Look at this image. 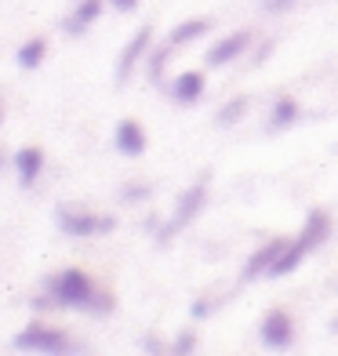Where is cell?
<instances>
[{"label": "cell", "instance_id": "6da1fadb", "mask_svg": "<svg viewBox=\"0 0 338 356\" xmlns=\"http://www.w3.org/2000/svg\"><path fill=\"white\" fill-rule=\"evenodd\" d=\"M47 295L55 298V305H66V309H91V313L113 309V298L95 291L84 269H62L55 280H47Z\"/></svg>", "mask_w": 338, "mask_h": 356}, {"label": "cell", "instance_id": "7a4b0ae2", "mask_svg": "<svg viewBox=\"0 0 338 356\" xmlns=\"http://www.w3.org/2000/svg\"><path fill=\"white\" fill-rule=\"evenodd\" d=\"M328 236H331V218H328V211H320V207H316V211H309V218H305V229L295 240H287V248L277 258V266L269 269V277H287V273H291L313 248L328 244Z\"/></svg>", "mask_w": 338, "mask_h": 356}, {"label": "cell", "instance_id": "3957f363", "mask_svg": "<svg viewBox=\"0 0 338 356\" xmlns=\"http://www.w3.org/2000/svg\"><path fill=\"white\" fill-rule=\"evenodd\" d=\"M204 204H207V178H200V182H193L182 197H179V207H175V218L164 225V229L156 233V240L160 244H168V240L182 229V225H189L193 218H197L200 211H204Z\"/></svg>", "mask_w": 338, "mask_h": 356}, {"label": "cell", "instance_id": "277c9868", "mask_svg": "<svg viewBox=\"0 0 338 356\" xmlns=\"http://www.w3.org/2000/svg\"><path fill=\"white\" fill-rule=\"evenodd\" d=\"M58 229L66 236H95V233H113L117 229V218L77 211V207H58Z\"/></svg>", "mask_w": 338, "mask_h": 356}, {"label": "cell", "instance_id": "5b68a950", "mask_svg": "<svg viewBox=\"0 0 338 356\" xmlns=\"http://www.w3.org/2000/svg\"><path fill=\"white\" fill-rule=\"evenodd\" d=\"M19 349H37V353H66V349H77L73 338L58 327H47V323H29V327L15 338Z\"/></svg>", "mask_w": 338, "mask_h": 356}, {"label": "cell", "instance_id": "8992f818", "mask_svg": "<svg viewBox=\"0 0 338 356\" xmlns=\"http://www.w3.org/2000/svg\"><path fill=\"white\" fill-rule=\"evenodd\" d=\"M262 342L269 349H287L295 342V320L284 309H269L266 320H262Z\"/></svg>", "mask_w": 338, "mask_h": 356}, {"label": "cell", "instance_id": "52a82bcc", "mask_svg": "<svg viewBox=\"0 0 338 356\" xmlns=\"http://www.w3.org/2000/svg\"><path fill=\"white\" fill-rule=\"evenodd\" d=\"M248 44H251V33H248V29H240V33H230L225 40H218L211 51H207V66H211V70L230 66L233 58H240V55L248 51Z\"/></svg>", "mask_w": 338, "mask_h": 356}, {"label": "cell", "instance_id": "ba28073f", "mask_svg": "<svg viewBox=\"0 0 338 356\" xmlns=\"http://www.w3.org/2000/svg\"><path fill=\"white\" fill-rule=\"evenodd\" d=\"M284 248H287V240H273V244H262L259 251H255L251 258H248V266H244V284H251V280H259L262 273H269L273 266H277V258L284 254Z\"/></svg>", "mask_w": 338, "mask_h": 356}, {"label": "cell", "instance_id": "9c48e42d", "mask_svg": "<svg viewBox=\"0 0 338 356\" xmlns=\"http://www.w3.org/2000/svg\"><path fill=\"white\" fill-rule=\"evenodd\" d=\"M150 37H153V29H150V26H142L138 33H135L131 40H127V47H124V51H120V62H117V80H120V84H124L127 76H131L135 62H138L142 55H146V47H150Z\"/></svg>", "mask_w": 338, "mask_h": 356}, {"label": "cell", "instance_id": "30bf717a", "mask_svg": "<svg viewBox=\"0 0 338 356\" xmlns=\"http://www.w3.org/2000/svg\"><path fill=\"white\" fill-rule=\"evenodd\" d=\"M117 149L124 156H142L146 153V131H142V124L138 120H120L117 124Z\"/></svg>", "mask_w": 338, "mask_h": 356}, {"label": "cell", "instance_id": "8fae6325", "mask_svg": "<svg viewBox=\"0 0 338 356\" xmlns=\"http://www.w3.org/2000/svg\"><path fill=\"white\" fill-rule=\"evenodd\" d=\"M15 168H19V182L22 186H33L40 171H44V149L40 145H26V149L15 153Z\"/></svg>", "mask_w": 338, "mask_h": 356}, {"label": "cell", "instance_id": "7c38bea8", "mask_svg": "<svg viewBox=\"0 0 338 356\" xmlns=\"http://www.w3.org/2000/svg\"><path fill=\"white\" fill-rule=\"evenodd\" d=\"M200 95H204V73H182V76L171 84V99H175V102L193 106Z\"/></svg>", "mask_w": 338, "mask_h": 356}, {"label": "cell", "instance_id": "4fadbf2b", "mask_svg": "<svg viewBox=\"0 0 338 356\" xmlns=\"http://www.w3.org/2000/svg\"><path fill=\"white\" fill-rule=\"evenodd\" d=\"M99 15H102V0H80V8L66 19V33H70V37L84 33V29L99 19Z\"/></svg>", "mask_w": 338, "mask_h": 356}, {"label": "cell", "instance_id": "5bb4252c", "mask_svg": "<svg viewBox=\"0 0 338 356\" xmlns=\"http://www.w3.org/2000/svg\"><path fill=\"white\" fill-rule=\"evenodd\" d=\"M207 29H211V19H186L182 26H175V29H171L168 44H171V47H179V44H189V40L204 37Z\"/></svg>", "mask_w": 338, "mask_h": 356}, {"label": "cell", "instance_id": "9a60e30c", "mask_svg": "<svg viewBox=\"0 0 338 356\" xmlns=\"http://www.w3.org/2000/svg\"><path fill=\"white\" fill-rule=\"evenodd\" d=\"M295 120H298V102H295V99H277V106H273V117H269L273 131H284V127H291Z\"/></svg>", "mask_w": 338, "mask_h": 356}, {"label": "cell", "instance_id": "2e32d148", "mask_svg": "<svg viewBox=\"0 0 338 356\" xmlns=\"http://www.w3.org/2000/svg\"><path fill=\"white\" fill-rule=\"evenodd\" d=\"M44 55H47V40L44 37H33V40H26L19 47V66L22 70H37L40 62H44Z\"/></svg>", "mask_w": 338, "mask_h": 356}, {"label": "cell", "instance_id": "e0dca14e", "mask_svg": "<svg viewBox=\"0 0 338 356\" xmlns=\"http://www.w3.org/2000/svg\"><path fill=\"white\" fill-rule=\"evenodd\" d=\"M248 113V99H230L222 109H218V124L222 127H230V124H236L240 117Z\"/></svg>", "mask_w": 338, "mask_h": 356}, {"label": "cell", "instance_id": "ac0fdd59", "mask_svg": "<svg viewBox=\"0 0 338 356\" xmlns=\"http://www.w3.org/2000/svg\"><path fill=\"white\" fill-rule=\"evenodd\" d=\"M168 51H171V44L168 47H160V51L150 58V76L153 80H160V73H164V62H168Z\"/></svg>", "mask_w": 338, "mask_h": 356}, {"label": "cell", "instance_id": "d6986e66", "mask_svg": "<svg viewBox=\"0 0 338 356\" xmlns=\"http://www.w3.org/2000/svg\"><path fill=\"white\" fill-rule=\"evenodd\" d=\"M259 8L269 11V15H284V11L295 8V0H259Z\"/></svg>", "mask_w": 338, "mask_h": 356}, {"label": "cell", "instance_id": "ffe728a7", "mask_svg": "<svg viewBox=\"0 0 338 356\" xmlns=\"http://www.w3.org/2000/svg\"><path fill=\"white\" fill-rule=\"evenodd\" d=\"M171 349H175V353H193V349H197V334H193V331H182L179 338H175Z\"/></svg>", "mask_w": 338, "mask_h": 356}, {"label": "cell", "instance_id": "44dd1931", "mask_svg": "<svg viewBox=\"0 0 338 356\" xmlns=\"http://www.w3.org/2000/svg\"><path fill=\"white\" fill-rule=\"evenodd\" d=\"M120 197H124L127 204H135V200H146V197H150V186H131V189H124Z\"/></svg>", "mask_w": 338, "mask_h": 356}, {"label": "cell", "instance_id": "7402d4cb", "mask_svg": "<svg viewBox=\"0 0 338 356\" xmlns=\"http://www.w3.org/2000/svg\"><path fill=\"white\" fill-rule=\"evenodd\" d=\"M215 309V298H197V305H193V316H197V320H204L207 313H211Z\"/></svg>", "mask_w": 338, "mask_h": 356}, {"label": "cell", "instance_id": "603a6c76", "mask_svg": "<svg viewBox=\"0 0 338 356\" xmlns=\"http://www.w3.org/2000/svg\"><path fill=\"white\" fill-rule=\"evenodd\" d=\"M109 4L117 8V11H135V8H138V0H109Z\"/></svg>", "mask_w": 338, "mask_h": 356}, {"label": "cell", "instance_id": "cb8c5ba5", "mask_svg": "<svg viewBox=\"0 0 338 356\" xmlns=\"http://www.w3.org/2000/svg\"><path fill=\"white\" fill-rule=\"evenodd\" d=\"M142 349H150V353H160V349H164V346H160L156 338H146V342H142Z\"/></svg>", "mask_w": 338, "mask_h": 356}, {"label": "cell", "instance_id": "d4e9b609", "mask_svg": "<svg viewBox=\"0 0 338 356\" xmlns=\"http://www.w3.org/2000/svg\"><path fill=\"white\" fill-rule=\"evenodd\" d=\"M0 124H4V102H0Z\"/></svg>", "mask_w": 338, "mask_h": 356}, {"label": "cell", "instance_id": "484cf974", "mask_svg": "<svg viewBox=\"0 0 338 356\" xmlns=\"http://www.w3.org/2000/svg\"><path fill=\"white\" fill-rule=\"evenodd\" d=\"M0 168H4V149H0Z\"/></svg>", "mask_w": 338, "mask_h": 356}, {"label": "cell", "instance_id": "4316f807", "mask_svg": "<svg viewBox=\"0 0 338 356\" xmlns=\"http://www.w3.org/2000/svg\"><path fill=\"white\" fill-rule=\"evenodd\" d=\"M331 327H335V331H338V320H335V323H331Z\"/></svg>", "mask_w": 338, "mask_h": 356}]
</instances>
